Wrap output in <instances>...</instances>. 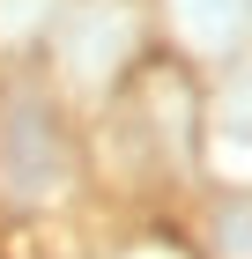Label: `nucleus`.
<instances>
[{
  "label": "nucleus",
  "instance_id": "f03ea898",
  "mask_svg": "<svg viewBox=\"0 0 252 259\" xmlns=\"http://www.w3.org/2000/svg\"><path fill=\"white\" fill-rule=\"evenodd\" d=\"M149 52H156V37H149V15L134 0H67L59 22H52V37H45V81L59 97L67 89L119 97Z\"/></svg>",
  "mask_w": 252,
  "mask_h": 259
},
{
  "label": "nucleus",
  "instance_id": "7ed1b4c3",
  "mask_svg": "<svg viewBox=\"0 0 252 259\" xmlns=\"http://www.w3.org/2000/svg\"><path fill=\"white\" fill-rule=\"evenodd\" d=\"M163 52L193 74L252 52V0H163Z\"/></svg>",
  "mask_w": 252,
  "mask_h": 259
},
{
  "label": "nucleus",
  "instance_id": "20e7f679",
  "mask_svg": "<svg viewBox=\"0 0 252 259\" xmlns=\"http://www.w3.org/2000/svg\"><path fill=\"white\" fill-rule=\"evenodd\" d=\"M208 148H252V52L200 74V156Z\"/></svg>",
  "mask_w": 252,
  "mask_h": 259
},
{
  "label": "nucleus",
  "instance_id": "f257e3e1",
  "mask_svg": "<svg viewBox=\"0 0 252 259\" xmlns=\"http://www.w3.org/2000/svg\"><path fill=\"white\" fill-rule=\"evenodd\" d=\"M89 185V134L75 126L67 97L30 67L0 81V215L38 222L59 200Z\"/></svg>",
  "mask_w": 252,
  "mask_h": 259
}]
</instances>
